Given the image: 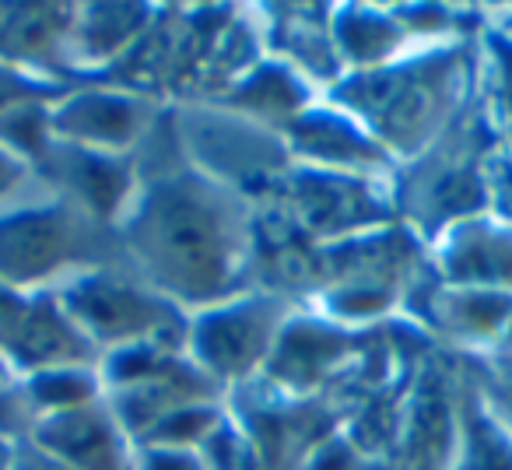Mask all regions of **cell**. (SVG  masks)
I'll return each instance as SVG.
<instances>
[{
	"label": "cell",
	"instance_id": "obj_35",
	"mask_svg": "<svg viewBox=\"0 0 512 470\" xmlns=\"http://www.w3.org/2000/svg\"><path fill=\"white\" fill-rule=\"evenodd\" d=\"M355 470H390V467H383V463H376V460H362Z\"/></svg>",
	"mask_w": 512,
	"mask_h": 470
},
{
	"label": "cell",
	"instance_id": "obj_11",
	"mask_svg": "<svg viewBox=\"0 0 512 470\" xmlns=\"http://www.w3.org/2000/svg\"><path fill=\"white\" fill-rule=\"evenodd\" d=\"M285 151L292 165H302V169L376 179H390L397 172L393 155L372 137V130L348 109L330 102L327 95L288 127Z\"/></svg>",
	"mask_w": 512,
	"mask_h": 470
},
{
	"label": "cell",
	"instance_id": "obj_16",
	"mask_svg": "<svg viewBox=\"0 0 512 470\" xmlns=\"http://www.w3.org/2000/svg\"><path fill=\"white\" fill-rule=\"evenodd\" d=\"M29 442L71 470H134L137 463V442L116 421L109 400L39 418Z\"/></svg>",
	"mask_w": 512,
	"mask_h": 470
},
{
	"label": "cell",
	"instance_id": "obj_36",
	"mask_svg": "<svg viewBox=\"0 0 512 470\" xmlns=\"http://www.w3.org/2000/svg\"><path fill=\"white\" fill-rule=\"evenodd\" d=\"M502 144H505V151L512 155V137H502Z\"/></svg>",
	"mask_w": 512,
	"mask_h": 470
},
{
	"label": "cell",
	"instance_id": "obj_9",
	"mask_svg": "<svg viewBox=\"0 0 512 470\" xmlns=\"http://www.w3.org/2000/svg\"><path fill=\"white\" fill-rule=\"evenodd\" d=\"M169 106L113 81H71L50 106V127L60 144L102 155H127L151 141Z\"/></svg>",
	"mask_w": 512,
	"mask_h": 470
},
{
	"label": "cell",
	"instance_id": "obj_18",
	"mask_svg": "<svg viewBox=\"0 0 512 470\" xmlns=\"http://www.w3.org/2000/svg\"><path fill=\"white\" fill-rule=\"evenodd\" d=\"M320 99L323 92L309 85L299 71H292L274 57H264L256 60L239 81H232L211 106L225 109V113L239 116V120L267 130V134H278L285 141L288 127Z\"/></svg>",
	"mask_w": 512,
	"mask_h": 470
},
{
	"label": "cell",
	"instance_id": "obj_13",
	"mask_svg": "<svg viewBox=\"0 0 512 470\" xmlns=\"http://www.w3.org/2000/svg\"><path fill=\"white\" fill-rule=\"evenodd\" d=\"M428 274L442 285L512 295V225L488 211L453 221L428 243Z\"/></svg>",
	"mask_w": 512,
	"mask_h": 470
},
{
	"label": "cell",
	"instance_id": "obj_14",
	"mask_svg": "<svg viewBox=\"0 0 512 470\" xmlns=\"http://www.w3.org/2000/svg\"><path fill=\"white\" fill-rule=\"evenodd\" d=\"M267 57L299 71L323 95L344 78L334 43V4H256Z\"/></svg>",
	"mask_w": 512,
	"mask_h": 470
},
{
	"label": "cell",
	"instance_id": "obj_30",
	"mask_svg": "<svg viewBox=\"0 0 512 470\" xmlns=\"http://www.w3.org/2000/svg\"><path fill=\"white\" fill-rule=\"evenodd\" d=\"M134 470H204L200 453L172 446H137Z\"/></svg>",
	"mask_w": 512,
	"mask_h": 470
},
{
	"label": "cell",
	"instance_id": "obj_6",
	"mask_svg": "<svg viewBox=\"0 0 512 470\" xmlns=\"http://www.w3.org/2000/svg\"><path fill=\"white\" fill-rule=\"evenodd\" d=\"M299 302L267 288H246L232 299L190 313L186 358L225 397L228 390L264 376L281 330L295 316Z\"/></svg>",
	"mask_w": 512,
	"mask_h": 470
},
{
	"label": "cell",
	"instance_id": "obj_31",
	"mask_svg": "<svg viewBox=\"0 0 512 470\" xmlns=\"http://www.w3.org/2000/svg\"><path fill=\"white\" fill-rule=\"evenodd\" d=\"M8 470H71V467L60 463V460H53L50 453H43L36 442L22 439V442H15V449H11Z\"/></svg>",
	"mask_w": 512,
	"mask_h": 470
},
{
	"label": "cell",
	"instance_id": "obj_19",
	"mask_svg": "<svg viewBox=\"0 0 512 470\" xmlns=\"http://www.w3.org/2000/svg\"><path fill=\"white\" fill-rule=\"evenodd\" d=\"M74 4H25L0 0V60L71 81Z\"/></svg>",
	"mask_w": 512,
	"mask_h": 470
},
{
	"label": "cell",
	"instance_id": "obj_33",
	"mask_svg": "<svg viewBox=\"0 0 512 470\" xmlns=\"http://www.w3.org/2000/svg\"><path fill=\"white\" fill-rule=\"evenodd\" d=\"M22 383V376H18L15 369H11V362L4 355H0V390H11V386Z\"/></svg>",
	"mask_w": 512,
	"mask_h": 470
},
{
	"label": "cell",
	"instance_id": "obj_20",
	"mask_svg": "<svg viewBox=\"0 0 512 470\" xmlns=\"http://www.w3.org/2000/svg\"><path fill=\"white\" fill-rule=\"evenodd\" d=\"M334 43L344 74L376 71L414 50L393 8L379 4H334Z\"/></svg>",
	"mask_w": 512,
	"mask_h": 470
},
{
	"label": "cell",
	"instance_id": "obj_7",
	"mask_svg": "<svg viewBox=\"0 0 512 470\" xmlns=\"http://www.w3.org/2000/svg\"><path fill=\"white\" fill-rule=\"evenodd\" d=\"M172 120L190 165L242 193L256 207L278 193L281 179L292 169V158L278 134H267L211 102L172 106Z\"/></svg>",
	"mask_w": 512,
	"mask_h": 470
},
{
	"label": "cell",
	"instance_id": "obj_34",
	"mask_svg": "<svg viewBox=\"0 0 512 470\" xmlns=\"http://www.w3.org/2000/svg\"><path fill=\"white\" fill-rule=\"evenodd\" d=\"M11 449H15V442H0V470H8Z\"/></svg>",
	"mask_w": 512,
	"mask_h": 470
},
{
	"label": "cell",
	"instance_id": "obj_8",
	"mask_svg": "<svg viewBox=\"0 0 512 470\" xmlns=\"http://www.w3.org/2000/svg\"><path fill=\"white\" fill-rule=\"evenodd\" d=\"M267 204H274L295 232L309 246L344 243L355 235L376 232L397 221L390 179L376 176H348V172H320L292 165L281 179L278 193Z\"/></svg>",
	"mask_w": 512,
	"mask_h": 470
},
{
	"label": "cell",
	"instance_id": "obj_25",
	"mask_svg": "<svg viewBox=\"0 0 512 470\" xmlns=\"http://www.w3.org/2000/svg\"><path fill=\"white\" fill-rule=\"evenodd\" d=\"M204 470H253L256 467V446L246 435V428L235 425L232 414H225L218 428L207 435V442L197 449Z\"/></svg>",
	"mask_w": 512,
	"mask_h": 470
},
{
	"label": "cell",
	"instance_id": "obj_26",
	"mask_svg": "<svg viewBox=\"0 0 512 470\" xmlns=\"http://www.w3.org/2000/svg\"><path fill=\"white\" fill-rule=\"evenodd\" d=\"M43 190L46 186L39 179V172L29 162H22L15 151L0 144V211H8V207L22 204V200L36 197Z\"/></svg>",
	"mask_w": 512,
	"mask_h": 470
},
{
	"label": "cell",
	"instance_id": "obj_15",
	"mask_svg": "<svg viewBox=\"0 0 512 470\" xmlns=\"http://www.w3.org/2000/svg\"><path fill=\"white\" fill-rule=\"evenodd\" d=\"M355 337L358 330H344L327 316L299 306L288 327L281 330L274 355L260 379L278 386L281 393H295V397L320 390L348 362V355L355 351Z\"/></svg>",
	"mask_w": 512,
	"mask_h": 470
},
{
	"label": "cell",
	"instance_id": "obj_4",
	"mask_svg": "<svg viewBox=\"0 0 512 470\" xmlns=\"http://www.w3.org/2000/svg\"><path fill=\"white\" fill-rule=\"evenodd\" d=\"M498 144L502 134L477 95V106L439 144L390 176L397 221L432 243L453 221L488 211V158Z\"/></svg>",
	"mask_w": 512,
	"mask_h": 470
},
{
	"label": "cell",
	"instance_id": "obj_17",
	"mask_svg": "<svg viewBox=\"0 0 512 470\" xmlns=\"http://www.w3.org/2000/svg\"><path fill=\"white\" fill-rule=\"evenodd\" d=\"M151 4H127V0H99V4H74L71 18V81L102 78L109 74L151 29L155 22Z\"/></svg>",
	"mask_w": 512,
	"mask_h": 470
},
{
	"label": "cell",
	"instance_id": "obj_21",
	"mask_svg": "<svg viewBox=\"0 0 512 470\" xmlns=\"http://www.w3.org/2000/svg\"><path fill=\"white\" fill-rule=\"evenodd\" d=\"M18 386H22V397L36 421L106 400V383H102L99 365H60V369H43V372H32V376H22Z\"/></svg>",
	"mask_w": 512,
	"mask_h": 470
},
{
	"label": "cell",
	"instance_id": "obj_27",
	"mask_svg": "<svg viewBox=\"0 0 512 470\" xmlns=\"http://www.w3.org/2000/svg\"><path fill=\"white\" fill-rule=\"evenodd\" d=\"M477 400H481L484 411L512 435V362L495 355V365L488 369V379H484Z\"/></svg>",
	"mask_w": 512,
	"mask_h": 470
},
{
	"label": "cell",
	"instance_id": "obj_2",
	"mask_svg": "<svg viewBox=\"0 0 512 470\" xmlns=\"http://www.w3.org/2000/svg\"><path fill=\"white\" fill-rule=\"evenodd\" d=\"M481 85V43L407 50L376 71L344 74L327 92L330 102L372 130L404 165L439 144L470 109Z\"/></svg>",
	"mask_w": 512,
	"mask_h": 470
},
{
	"label": "cell",
	"instance_id": "obj_5",
	"mask_svg": "<svg viewBox=\"0 0 512 470\" xmlns=\"http://www.w3.org/2000/svg\"><path fill=\"white\" fill-rule=\"evenodd\" d=\"M60 302L102 355L137 344H172L186 348L190 313L151 288L123 260L92 267L60 288Z\"/></svg>",
	"mask_w": 512,
	"mask_h": 470
},
{
	"label": "cell",
	"instance_id": "obj_3",
	"mask_svg": "<svg viewBox=\"0 0 512 470\" xmlns=\"http://www.w3.org/2000/svg\"><path fill=\"white\" fill-rule=\"evenodd\" d=\"M120 260L116 232L43 190L0 211V285L18 292H60L92 267Z\"/></svg>",
	"mask_w": 512,
	"mask_h": 470
},
{
	"label": "cell",
	"instance_id": "obj_23",
	"mask_svg": "<svg viewBox=\"0 0 512 470\" xmlns=\"http://www.w3.org/2000/svg\"><path fill=\"white\" fill-rule=\"evenodd\" d=\"M481 95L484 113L502 137H512V39L488 29L481 39Z\"/></svg>",
	"mask_w": 512,
	"mask_h": 470
},
{
	"label": "cell",
	"instance_id": "obj_22",
	"mask_svg": "<svg viewBox=\"0 0 512 470\" xmlns=\"http://www.w3.org/2000/svg\"><path fill=\"white\" fill-rule=\"evenodd\" d=\"M449 470H512V435L484 411L481 400L463 411Z\"/></svg>",
	"mask_w": 512,
	"mask_h": 470
},
{
	"label": "cell",
	"instance_id": "obj_1",
	"mask_svg": "<svg viewBox=\"0 0 512 470\" xmlns=\"http://www.w3.org/2000/svg\"><path fill=\"white\" fill-rule=\"evenodd\" d=\"M165 120V116H162ZM162 123L137 151L141 190L116 225L120 260L186 313L232 299L256 278V204L190 165Z\"/></svg>",
	"mask_w": 512,
	"mask_h": 470
},
{
	"label": "cell",
	"instance_id": "obj_32",
	"mask_svg": "<svg viewBox=\"0 0 512 470\" xmlns=\"http://www.w3.org/2000/svg\"><path fill=\"white\" fill-rule=\"evenodd\" d=\"M491 29L502 32V36H509V39H512V8L491 11Z\"/></svg>",
	"mask_w": 512,
	"mask_h": 470
},
{
	"label": "cell",
	"instance_id": "obj_29",
	"mask_svg": "<svg viewBox=\"0 0 512 470\" xmlns=\"http://www.w3.org/2000/svg\"><path fill=\"white\" fill-rule=\"evenodd\" d=\"M32 418L29 404L22 397V386H11V390H0V442H22L29 439Z\"/></svg>",
	"mask_w": 512,
	"mask_h": 470
},
{
	"label": "cell",
	"instance_id": "obj_24",
	"mask_svg": "<svg viewBox=\"0 0 512 470\" xmlns=\"http://www.w3.org/2000/svg\"><path fill=\"white\" fill-rule=\"evenodd\" d=\"M67 85L71 81L0 60V120H8V116L22 113V109L53 106L64 95Z\"/></svg>",
	"mask_w": 512,
	"mask_h": 470
},
{
	"label": "cell",
	"instance_id": "obj_28",
	"mask_svg": "<svg viewBox=\"0 0 512 470\" xmlns=\"http://www.w3.org/2000/svg\"><path fill=\"white\" fill-rule=\"evenodd\" d=\"M488 214L512 225V155L498 144L488 158Z\"/></svg>",
	"mask_w": 512,
	"mask_h": 470
},
{
	"label": "cell",
	"instance_id": "obj_10",
	"mask_svg": "<svg viewBox=\"0 0 512 470\" xmlns=\"http://www.w3.org/2000/svg\"><path fill=\"white\" fill-rule=\"evenodd\" d=\"M39 179L50 193L71 200L78 211L113 228L127 218L130 204L141 190V165L127 155H102L74 144H53L46 158L36 165Z\"/></svg>",
	"mask_w": 512,
	"mask_h": 470
},
{
	"label": "cell",
	"instance_id": "obj_12",
	"mask_svg": "<svg viewBox=\"0 0 512 470\" xmlns=\"http://www.w3.org/2000/svg\"><path fill=\"white\" fill-rule=\"evenodd\" d=\"M404 313H411L428 334L453 341L456 348L495 355L512 323V295L442 285L439 278L425 274L407 295Z\"/></svg>",
	"mask_w": 512,
	"mask_h": 470
}]
</instances>
